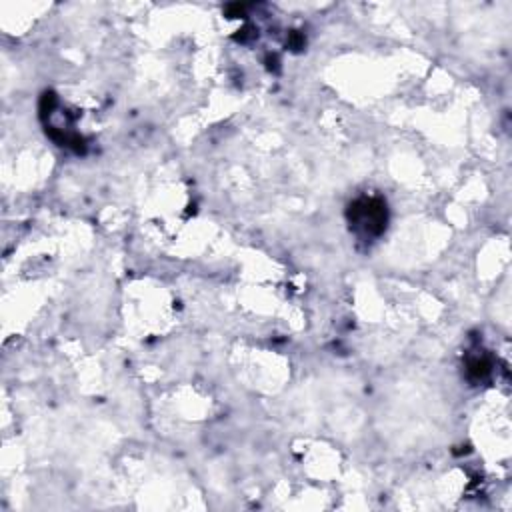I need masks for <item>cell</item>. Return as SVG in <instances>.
<instances>
[{
	"instance_id": "6da1fadb",
	"label": "cell",
	"mask_w": 512,
	"mask_h": 512,
	"mask_svg": "<svg viewBox=\"0 0 512 512\" xmlns=\"http://www.w3.org/2000/svg\"><path fill=\"white\" fill-rule=\"evenodd\" d=\"M386 204L380 198H360L348 206L350 228L364 238L380 236L386 228Z\"/></svg>"
}]
</instances>
